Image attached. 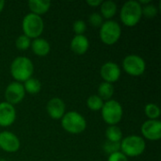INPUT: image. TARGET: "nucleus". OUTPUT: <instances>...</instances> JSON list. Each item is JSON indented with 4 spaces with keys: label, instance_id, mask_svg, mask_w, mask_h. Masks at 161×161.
<instances>
[{
    "label": "nucleus",
    "instance_id": "obj_5",
    "mask_svg": "<svg viewBox=\"0 0 161 161\" xmlns=\"http://www.w3.org/2000/svg\"><path fill=\"white\" fill-rule=\"evenodd\" d=\"M43 28L44 23L41 16L30 12L24 17L22 22V29L24 35L28 37L30 40L40 38L43 32Z\"/></svg>",
    "mask_w": 161,
    "mask_h": 161
},
{
    "label": "nucleus",
    "instance_id": "obj_32",
    "mask_svg": "<svg viewBox=\"0 0 161 161\" xmlns=\"http://www.w3.org/2000/svg\"><path fill=\"white\" fill-rule=\"evenodd\" d=\"M4 7H5V1L0 0V13L2 12V10H3V8H4Z\"/></svg>",
    "mask_w": 161,
    "mask_h": 161
},
{
    "label": "nucleus",
    "instance_id": "obj_23",
    "mask_svg": "<svg viewBox=\"0 0 161 161\" xmlns=\"http://www.w3.org/2000/svg\"><path fill=\"white\" fill-rule=\"evenodd\" d=\"M103 105H104V101H103L97 94L91 95V96L87 99V106H88V108H89L91 110H92V111L101 110Z\"/></svg>",
    "mask_w": 161,
    "mask_h": 161
},
{
    "label": "nucleus",
    "instance_id": "obj_13",
    "mask_svg": "<svg viewBox=\"0 0 161 161\" xmlns=\"http://www.w3.org/2000/svg\"><path fill=\"white\" fill-rule=\"evenodd\" d=\"M16 120L15 108L8 102L0 103V126H9Z\"/></svg>",
    "mask_w": 161,
    "mask_h": 161
},
{
    "label": "nucleus",
    "instance_id": "obj_20",
    "mask_svg": "<svg viewBox=\"0 0 161 161\" xmlns=\"http://www.w3.org/2000/svg\"><path fill=\"white\" fill-rule=\"evenodd\" d=\"M107 141L111 142H121L123 140V132L117 125H109L106 130Z\"/></svg>",
    "mask_w": 161,
    "mask_h": 161
},
{
    "label": "nucleus",
    "instance_id": "obj_22",
    "mask_svg": "<svg viewBox=\"0 0 161 161\" xmlns=\"http://www.w3.org/2000/svg\"><path fill=\"white\" fill-rule=\"evenodd\" d=\"M145 115L149 120H158L160 116V108L154 103H149L144 108Z\"/></svg>",
    "mask_w": 161,
    "mask_h": 161
},
{
    "label": "nucleus",
    "instance_id": "obj_4",
    "mask_svg": "<svg viewBox=\"0 0 161 161\" xmlns=\"http://www.w3.org/2000/svg\"><path fill=\"white\" fill-rule=\"evenodd\" d=\"M60 120L62 128L71 134H80L87 127L86 119L77 111L65 112Z\"/></svg>",
    "mask_w": 161,
    "mask_h": 161
},
{
    "label": "nucleus",
    "instance_id": "obj_24",
    "mask_svg": "<svg viewBox=\"0 0 161 161\" xmlns=\"http://www.w3.org/2000/svg\"><path fill=\"white\" fill-rule=\"evenodd\" d=\"M15 45H16V48L19 50H22V51L27 50L31 45V40L24 34L20 35L15 41Z\"/></svg>",
    "mask_w": 161,
    "mask_h": 161
},
{
    "label": "nucleus",
    "instance_id": "obj_6",
    "mask_svg": "<svg viewBox=\"0 0 161 161\" xmlns=\"http://www.w3.org/2000/svg\"><path fill=\"white\" fill-rule=\"evenodd\" d=\"M101 114L106 124L109 125H116L123 118V107L118 101L110 99L104 103L101 108Z\"/></svg>",
    "mask_w": 161,
    "mask_h": 161
},
{
    "label": "nucleus",
    "instance_id": "obj_16",
    "mask_svg": "<svg viewBox=\"0 0 161 161\" xmlns=\"http://www.w3.org/2000/svg\"><path fill=\"white\" fill-rule=\"evenodd\" d=\"M33 53L36 55V56H39V57H45L49 54L50 52V43L45 40V39H42V38H37V39H34L32 42H31V45H30Z\"/></svg>",
    "mask_w": 161,
    "mask_h": 161
},
{
    "label": "nucleus",
    "instance_id": "obj_9",
    "mask_svg": "<svg viewBox=\"0 0 161 161\" xmlns=\"http://www.w3.org/2000/svg\"><path fill=\"white\" fill-rule=\"evenodd\" d=\"M25 95V91L22 83L13 81L9 83L5 91V98L6 102L10 105H16L23 101Z\"/></svg>",
    "mask_w": 161,
    "mask_h": 161
},
{
    "label": "nucleus",
    "instance_id": "obj_33",
    "mask_svg": "<svg viewBox=\"0 0 161 161\" xmlns=\"http://www.w3.org/2000/svg\"><path fill=\"white\" fill-rule=\"evenodd\" d=\"M0 161H7L6 159H4V158H0Z\"/></svg>",
    "mask_w": 161,
    "mask_h": 161
},
{
    "label": "nucleus",
    "instance_id": "obj_8",
    "mask_svg": "<svg viewBox=\"0 0 161 161\" xmlns=\"http://www.w3.org/2000/svg\"><path fill=\"white\" fill-rule=\"evenodd\" d=\"M123 68L126 74L132 76H140L146 70L145 60L138 55H128L123 60Z\"/></svg>",
    "mask_w": 161,
    "mask_h": 161
},
{
    "label": "nucleus",
    "instance_id": "obj_10",
    "mask_svg": "<svg viewBox=\"0 0 161 161\" xmlns=\"http://www.w3.org/2000/svg\"><path fill=\"white\" fill-rule=\"evenodd\" d=\"M20 140L10 131L0 132V148L7 153H15L20 148Z\"/></svg>",
    "mask_w": 161,
    "mask_h": 161
},
{
    "label": "nucleus",
    "instance_id": "obj_25",
    "mask_svg": "<svg viewBox=\"0 0 161 161\" xmlns=\"http://www.w3.org/2000/svg\"><path fill=\"white\" fill-rule=\"evenodd\" d=\"M158 9L156 5L150 3L148 5L142 6V16H145L147 18H154L158 15Z\"/></svg>",
    "mask_w": 161,
    "mask_h": 161
},
{
    "label": "nucleus",
    "instance_id": "obj_17",
    "mask_svg": "<svg viewBox=\"0 0 161 161\" xmlns=\"http://www.w3.org/2000/svg\"><path fill=\"white\" fill-rule=\"evenodd\" d=\"M28 7L31 10V13L41 16L42 14H44L49 10L51 7V2L44 0H30L28 2Z\"/></svg>",
    "mask_w": 161,
    "mask_h": 161
},
{
    "label": "nucleus",
    "instance_id": "obj_21",
    "mask_svg": "<svg viewBox=\"0 0 161 161\" xmlns=\"http://www.w3.org/2000/svg\"><path fill=\"white\" fill-rule=\"evenodd\" d=\"M23 86H24L25 92H28L30 94H36V93L40 92V91L42 89L41 81L35 77H30L27 80H25L24 82Z\"/></svg>",
    "mask_w": 161,
    "mask_h": 161
},
{
    "label": "nucleus",
    "instance_id": "obj_15",
    "mask_svg": "<svg viewBox=\"0 0 161 161\" xmlns=\"http://www.w3.org/2000/svg\"><path fill=\"white\" fill-rule=\"evenodd\" d=\"M71 50L76 55H84L89 47L90 42L85 35H75L71 41Z\"/></svg>",
    "mask_w": 161,
    "mask_h": 161
},
{
    "label": "nucleus",
    "instance_id": "obj_29",
    "mask_svg": "<svg viewBox=\"0 0 161 161\" xmlns=\"http://www.w3.org/2000/svg\"><path fill=\"white\" fill-rule=\"evenodd\" d=\"M108 161H128V158L121 151H119V152L109 155Z\"/></svg>",
    "mask_w": 161,
    "mask_h": 161
},
{
    "label": "nucleus",
    "instance_id": "obj_14",
    "mask_svg": "<svg viewBox=\"0 0 161 161\" xmlns=\"http://www.w3.org/2000/svg\"><path fill=\"white\" fill-rule=\"evenodd\" d=\"M46 110L52 119L60 120L65 114V103L58 97L51 98L46 105Z\"/></svg>",
    "mask_w": 161,
    "mask_h": 161
},
{
    "label": "nucleus",
    "instance_id": "obj_3",
    "mask_svg": "<svg viewBox=\"0 0 161 161\" xmlns=\"http://www.w3.org/2000/svg\"><path fill=\"white\" fill-rule=\"evenodd\" d=\"M121 149L120 151L126 157H139L141 156L146 148V143L143 138L137 136V135H131L127 136L125 138H123V140L120 142Z\"/></svg>",
    "mask_w": 161,
    "mask_h": 161
},
{
    "label": "nucleus",
    "instance_id": "obj_11",
    "mask_svg": "<svg viewBox=\"0 0 161 161\" xmlns=\"http://www.w3.org/2000/svg\"><path fill=\"white\" fill-rule=\"evenodd\" d=\"M142 136L149 141H158L161 139V122L158 120H147L141 128Z\"/></svg>",
    "mask_w": 161,
    "mask_h": 161
},
{
    "label": "nucleus",
    "instance_id": "obj_18",
    "mask_svg": "<svg viewBox=\"0 0 161 161\" xmlns=\"http://www.w3.org/2000/svg\"><path fill=\"white\" fill-rule=\"evenodd\" d=\"M101 6V16L107 20H110L111 18H113L117 12V4L114 1L111 0H108V1H104L102 2Z\"/></svg>",
    "mask_w": 161,
    "mask_h": 161
},
{
    "label": "nucleus",
    "instance_id": "obj_30",
    "mask_svg": "<svg viewBox=\"0 0 161 161\" xmlns=\"http://www.w3.org/2000/svg\"><path fill=\"white\" fill-rule=\"evenodd\" d=\"M102 2H103L102 0H88L87 4L91 7L95 8V7H99L102 4Z\"/></svg>",
    "mask_w": 161,
    "mask_h": 161
},
{
    "label": "nucleus",
    "instance_id": "obj_19",
    "mask_svg": "<svg viewBox=\"0 0 161 161\" xmlns=\"http://www.w3.org/2000/svg\"><path fill=\"white\" fill-rule=\"evenodd\" d=\"M98 96L104 101H108L114 94V86L108 82H102L98 87Z\"/></svg>",
    "mask_w": 161,
    "mask_h": 161
},
{
    "label": "nucleus",
    "instance_id": "obj_2",
    "mask_svg": "<svg viewBox=\"0 0 161 161\" xmlns=\"http://www.w3.org/2000/svg\"><path fill=\"white\" fill-rule=\"evenodd\" d=\"M142 17V6L136 0L125 2L120 11L122 23L126 26H135Z\"/></svg>",
    "mask_w": 161,
    "mask_h": 161
},
{
    "label": "nucleus",
    "instance_id": "obj_1",
    "mask_svg": "<svg viewBox=\"0 0 161 161\" xmlns=\"http://www.w3.org/2000/svg\"><path fill=\"white\" fill-rule=\"evenodd\" d=\"M34 73V65L30 58L20 56L15 58L10 64V74L17 82H25L32 77Z\"/></svg>",
    "mask_w": 161,
    "mask_h": 161
},
{
    "label": "nucleus",
    "instance_id": "obj_12",
    "mask_svg": "<svg viewBox=\"0 0 161 161\" xmlns=\"http://www.w3.org/2000/svg\"><path fill=\"white\" fill-rule=\"evenodd\" d=\"M121 74L122 71L120 66L112 61L104 63L100 69V75L101 77L104 79V82H108L110 84L118 81L121 76Z\"/></svg>",
    "mask_w": 161,
    "mask_h": 161
},
{
    "label": "nucleus",
    "instance_id": "obj_28",
    "mask_svg": "<svg viewBox=\"0 0 161 161\" xmlns=\"http://www.w3.org/2000/svg\"><path fill=\"white\" fill-rule=\"evenodd\" d=\"M73 28H74L75 35H83V33L86 31L87 25L83 20H75L74 22Z\"/></svg>",
    "mask_w": 161,
    "mask_h": 161
},
{
    "label": "nucleus",
    "instance_id": "obj_27",
    "mask_svg": "<svg viewBox=\"0 0 161 161\" xmlns=\"http://www.w3.org/2000/svg\"><path fill=\"white\" fill-rule=\"evenodd\" d=\"M89 23L94 27H100L104 23V18L98 12H93L89 16Z\"/></svg>",
    "mask_w": 161,
    "mask_h": 161
},
{
    "label": "nucleus",
    "instance_id": "obj_31",
    "mask_svg": "<svg viewBox=\"0 0 161 161\" xmlns=\"http://www.w3.org/2000/svg\"><path fill=\"white\" fill-rule=\"evenodd\" d=\"M141 5L142 4H145V5H148V4H150L152 1L151 0H140V1H138Z\"/></svg>",
    "mask_w": 161,
    "mask_h": 161
},
{
    "label": "nucleus",
    "instance_id": "obj_7",
    "mask_svg": "<svg viewBox=\"0 0 161 161\" xmlns=\"http://www.w3.org/2000/svg\"><path fill=\"white\" fill-rule=\"evenodd\" d=\"M122 35L121 25L113 20H108L100 26L99 36L101 41L107 45H113L116 43Z\"/></svg>",
    "mask_w": 161,
    "mask_h": 161
},
{
    "label": "nucleus",
    "instance_id": "obj_26",
    "mask_svg": "<svg viewBox=\"0 0 161 161\" xmlns=\"http://www.w3.org/2000/svg\"><path fill=\"white\" fill-rule=\"evenodd\" d=\"M103 148H104V151L106 153L111 155L113 153L119 152L121 149V145H120V142H111L106 141L104 142Z\"/></svg>",
    "mask_w": 161,
    "mask_h": 161
}]
</instances>
